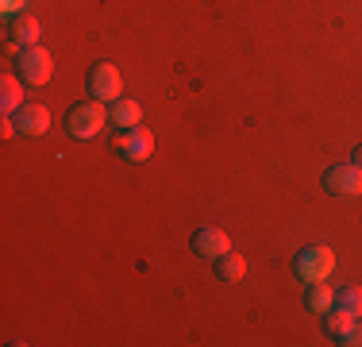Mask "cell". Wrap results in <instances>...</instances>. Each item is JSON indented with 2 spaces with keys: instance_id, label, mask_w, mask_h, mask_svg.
Wrapping results in <instances>:
<instances>
[{
  "instance_id": "10",
  "label": "cell",
  "mask_w": 362,
  "mask_h": 347,
  "mask_svg": "<svg viewBox=\"0 0 362 347\" xmlns=\"http://www.w3.org/2000/svg\"><path fill=\"white\" fill-rule=\"evenodd\" d=\"M39 35H42V23L31 12H20V16H12V20H8V39H12L16 47H35Z\"/></svg>"
},
{
  "instance_id": "7",
  "label": "cell",
  "mask_w": 362,
  "mask_h": 347,
  "mask_svg": "<svg viewBox=\"0 0 362 347\" xmlns=\"http://www.w3.org/2000/svg\"><path fill=\"white\" fill-rule=\"evenodd\" d=\"M189 247H193L197 258H220L223 251H231V239L223 228H216V224H201V228L193 232V239H189Z\"/></svg>"
},
{
  "instance_id": "11",
  "label": "cell",
  "mask_w": 362,
  "mask_h": 347,
  "mask_svg": "<svg viewBox=\"0 0 362 347\" xmlns=\"http://www.w3.org/2000/svg\"><path fill=\"white\" fill-rule=\"evenodd\" d=\"M212 271H216L220 282L235 285V282H243V278H247V258L239 255V251H223L220 258H212Z\"/></svg>"
},
{
  "instance_id": "13",
  "label": "cell",
  "mask_w": 362,
  "mask_h": 347,
  "mask_svg": "<svg viewBox=\"0 0 362 347\" xmlns=\"http://www.w3.org/2000/svg\"><path fill=\"white\" fill-rule=\"evenodd\" d=\"M332 305H335L332 285H324V282H308V290H305V309H313V312H327Z\"/></svg>"
},
{
  "instance_id": "2",
  "label": "cell",
  "mask_w": 362,
  "mask_h": 347,
  "mask_svg": "<svg viewBox=\"0 0 362 347\" xmlns=\"http://www.w3.org/2000/svg\"><path fill=\"white\" fill-rule=\"evenodd\" d=\"M332 271H335V251L324 247V243H308V247H300L297 255H293V274L305 285L332 278Z\"/></svg>"
},
{
  "instance_id": "12",
  "label": "cell",
  "mask_w": 362,
  "mask_h": 347,
  "mask_svg": "<svg viewBox=\"0 0 362 347\" xmlns=\"http://www.w3.org/2000/svg\"><path fill=\"white\" fill-rule=\"evenodd\" d=\"M355 320H358V317H351V312H343V309H335V305H332V309L324 312V332L332 336L335 343H339L343 336H347L351 328H355Z\"/></svg>"
},
{
  "instance_id": "3",
  "label": "cell",
  "mask_w": 362,
  "mask_h": 347,
  "mask_svg": "<svg viewBox=\"0 0 362 347\" xmlns=\"http://www.w3.org/2000/svg\"><path fill=\"white\" fill-rule=\"evenodd\" d=\"M50 74H54V58H50V50H42L39 42H35V47H20V58H16V77H20L23 85L39 89V85L50 81Z\"/></svg>"
},
{
  "instance_id": "15",
  "label": "cell",
  "mask_w": 362,
  "mask_h": 347,
  "mask_svg": "<svg viewBox=\"0 0 362 347\" xmlns=\"http://www.w3.org/2000/svg\"><path fill=\"white\" fill-rule=\"evenodd\" d=\"M0 101H4V116H12V112L20 108V104H23L20 77H4V81H0Z\"/></svg>"
},
{
  "instance_id": "6",
  "label": "cell",
  "mask_w": 362,
  "mask_h": 347,
  "mask_svg": "<svg viewBox=\"0 0 362 347\" xmlns=\"http://www.w3.org/2000/svg\"><path fill=\"white\" fill-rule=\"evenodd\" d=\"M324 189L335 197H358L362 193V166H355V162H335V166H327Z\"/></svg>"
},
{
  "instance_id": "5",
  "label": "cell",
  "mask_w": 362,
  "mask_h": 347,
  "mask_svg": "<svg viewBox=\"0 0 362 347\" xmlns=\"http://www.w3.org/2000/svg\"><path fill=\"white\" fill-rule=\"evenodd\" d=\"M85 85H89V97H100V101H108V104L124 97V77H119V69L112 66V62H93Z\"/></svg>"
},
{
  "instance_id": "14",
  "label": "cell",
  "mask_w": 362,
  "mask_h": 347,
  "mask_svg": "<svg viewBox=\"0 0 362 347\" xmlns=\"http://www.w3.org/2000/svg\"><path fill=\"white\" fill-rule=\"evenodd\" d=\"M335 309L351 312V317H362V285H343V290H335Z\"/></svg>"
},
{
  "instance_id": "9",
  "label": "cell",
  "mask_w": 362,
  "mask_h": 347,
  "mask_svg": "<svg viewBox=\"0 0 362 347\" xmlns=\"http://www.w3.org/2000/svg\"><path fill=\"white\" fill-rule=\"evenodd\" d=\"M108 124L116 132H127V127H139L143 124V104L132 101V97H119L108 104Z\"/></svg>"
},
{
  "instance_id": "17",
  "label": "cell",
  "mask_w": 362,
  "mask_h": 347,
  "mask_svg": "<svg viewBox=\"0 0 362 347\" xmlns=\"http://www.w3.org/2000/svg\"><path fill=\"white\" fill-rule=\"evenodd\" d=\"M339 343H343V347H362V324H358V320H355V328H351V332L343 336Z\"/></svg>"
},
{
  "instance_id": "4",
  "label": "cell",
  "mask_w": 362,
  "mask_h": 347,
  "mask_svg": "<svg viewBox=\"0 0 362 347\" xmlns=\"http://www.w3.org/2000/svg\"><path fill=\"white\" fill-rule=\"evenodd\" d=\"M112 151L119 154L124 162H146L154 154V135L146 132V127L139 124V127H127V132H116V139H112Z\"/></svg>"
},
{
  "instance_id": "8",
  "label": "cell",
  "mask_w": 362,
  "mask_h": 347,
  "mask_svg": "<svg viewBox=\"0 0 362 347\" xmlns=\"http://www.w3.org/2000/svg\"><path fill=\"white\" fill-rule=\"evenodd\" d=\"M12 120H16V132H20V135H42L50 127L47 104H35V101H23L20 108L12 112Z\"/></svg>"
},
{
  "instance_id": "18",
  "label": "cell",
  "mask_w": 362,
  "mask_h": 347,
  "mask_svg": "<svg viewBox=\"0 0 362 347\" xmlns=\"http://www.w3.org/2000/svg\"><path fill=\"white\" fill-rule=\"evenodd\" d=\"M351 162H355V166H362V143L355 147V151H351Z\"/></svg>"
},
{
  "instance_id": "16",
  "label": "cell",
  "mask_w": 362,
  "mask_h": 347,
  "mask_svg": "<svg viewBox=\"0 0 362 347\" xmlns=\"http://www.w3.org/2000/svg\"><path fill=\"white\" fill-rule=\"evenodd\" d=\"M0 8H4V16H8V20H12V16L28 12V0H0Z\"/></svg>"
},
{
  "instance_id": "1",
  "label": "cell",
  "mask_w": 362,
  "mask_h": 347,
  "mask_svg": "<svg viewBox=\"0 0 362 347\" xmlns=\"http://www.w3.org/2000/svg\"><path fill=\"white\" fill-rule=\"evenodd\" d=\"M105 124H108V101H100V97L74 101L70 112H66V135L77 139V143H85V139H97Z\"/></svg>"
}]
</instances>
